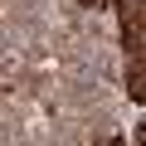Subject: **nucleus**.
<instances>
[{
    "label": "nucleus",
    "mask_w": 146,
    "mask_h": 146,
    "mask_svg": "<svg viewBox=\"0 0 146 146\" xmlns=\"http://www.w3.org/2000/svg\"><path fill=\"white\" fill-rule=\"evenodd\" d=\"M78 5H98V0H78Z\"/></svg>",
    "instance_id": "obj_3"
},
{
    "label": "nucleus",
    "mask_w": 146,
    "mask_h": 146,
    "mask_svg": "<svg viewBox=\"0 0 146 146\" xmlns=\"http://www.w3.org/2000/svg\"><path fill=\"white\" fill-rule=\"evenodd\" d=\"M122 54H127V98L146 102V0H112Z\"/></svg>",
    "instance_id": "obj_1"
},
{
    "label": "nucleus",
    "mask_w": 146,
    "mask_h": 146,
    "mask_svg": "<svg viewBox=\"0 0 146 146\" xmlns=\"http://www.w3.org/2000/svg\"><path fill=\"white\" fill-rule=\"evenodd\" d=\"M98 146H127V141H122V136H107V141H98Z\"/></svg>",
    "instance_id": "obj_2"
}]
</instances>
